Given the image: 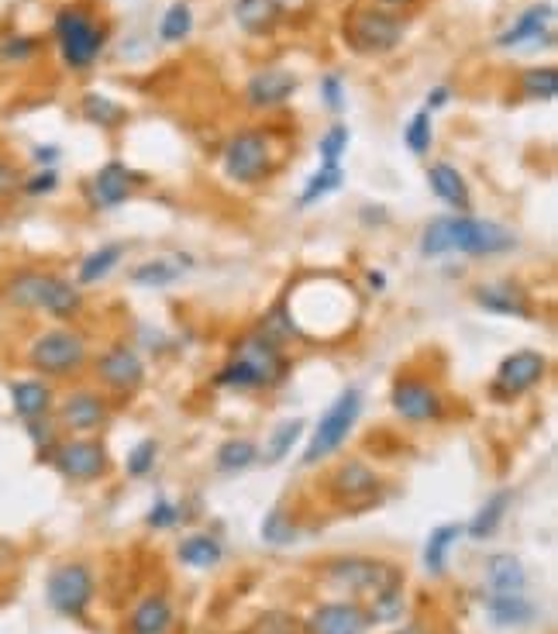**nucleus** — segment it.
I'll return each instance as SVG.
<instances>
[{
    "instance_id": "19",
    "label": "nucleus",
    "mask_w": 558,
    "mask_h": 634,
    "mask_svg": "<svg viewBox=\"0 0 558 634\" xmlns=\"http://www.w3.org/2000/svg\"><path fill=\"white\" fill-rule=\"evenodd\" d=\"M551 24H555V4H531L506 32L496 35L500 48H521V45H551Z\"/></svg>"
},
{
    "instance_id": "50",
    "label": "nucleus",
    "mask_w": 558,
    "mask_h": 634,
    "mask_svg": "<svg viewBox=\"0 0 558 634\" xmlns=\"http://www.w3.org/2000/svg\"><path fill=\"white\" fill-rule=\"evenodd\" d=\"M32 159H35L42 169H56V163H59V148H56V145H38V148L32 152Z\"/></svg>"
},
{
    "instance_id": "36",
    "label": "nucleus",
    "mask_w": 558,
    "mask_h": 634,
    "mask_svg": "<svg viewBox=\"0 0 558 634\" xmlns=\"http://www.w3.org/2000/svg\"><path fill=\"white\" fill-rule=\"evenodd\" d=\"M521 93L527 100H555L558 97V69L555 66H531L521 73Z\"/></svg>"
},
{
    "instance_id": "34",
    "label": "nucleus",
    "mask_w": 558,
    "mask_h": 634,
    "mask_svg": "<svg viewBox=\"0 0 558 634\" xmlns=\"http://www.w3.org/2000/svg\"><path fill=\"white\" fill-rule=\"evenodd\" d=\"M80 111H83V118H87L90 124H100V129H118V124L129 118V111H124L118 100L108 97V93H87Z\"/></svg>"
},
{
    "instance_id": "8",
    "label": "nucleus",
    "mask_w": 558,
    "mask_h": 634,
    "mask_svg": "<svg viewBox=\"0 0 558 634\" xmlns=\"http://www.w3.org/2000/svg\"><path fill=\"white\" fill-rule=\"evenodd\" d=\"M221 173L224 180L252 187V183H263L266 176L272 173V142L266 132H238L232 142L224 145L221 152Z\"/></svg>"
},
{
    "instance_id": "35",
    "label": "nucleus",
    "mask_w": 558,
    "mask_h": 634,
    "mask_svg": "<svg viewBox=\"0 0 558 634\" xmlns=\"http://www.w3.org/2000/svg\"><path fill=\"white\" fill-rule=\"evenodd\" d=\"M256 459H259V448L252 445L248 438H227L214 455V466L221 472H245Z\"/></svg>"
},
{
    "instance_id": "22",
    "label": "nucleus",
    "mask_w": 558,
    "mask_h": 634,
    "mask_svg": "<svg viewBox=\"0 0 558 634\" xmlns=\"http://www.w3.org/2000/svg\"><path fill=\"white\" fill-rule=\"evenodd\" d=\"M53 387L45 383V379H18L11 383V408L21 421H38L53 411Z\"/></svg>"
},
{
    "instance_id": "39",
    "label": "nucleus",
    "mask_w": 558,
    "mask_h": 634,
    "mask_svg": "<svg viewBox=\"0 0 558 634\" xmlns=\"http://www.w3.org/2000/svg\"><path fill=\"white\" fill-rule=\"evenodd\" d=\"M297 535H300V531L290 521L287 507H272V511L266 514V521H263V542H269V545H293Z\"/></svg>"
},
{
    "instance_id": "5",
    "label": "nucleus",
    "mask_w": 558,
    "mask_h": 634,
    "mask_svg": "<svg viewBox=\"0 0 558 634\" xmlns=\"http://www.w3.org/2000/svg\"><path fill=\"white\" fill-rule=\"evenodd\" d=\"M24 359H29L35 372L48 379H66L87 366L90 348H87V338L80 332H72V327H48V332L29 342Z\"/></svg>"
},
{
    "instance_id": "54",
    "label": "nucleus",
    "mask_w": 558,
    "mask_h": 634,
    "mask_svg": "<svg viewBox=\"0 0 558 634\" xmlns=\"http://www.w3.org/2000/svg\"><path fill=\"white\" fill-rule=\"evenodd\" d=\"M393 634H427L424 627H417V624H403L400 631H393Z\"/></svg>"
},
{
    "instance_id": "31",
    "label": "nucleus",
    "mask_w": 558,
    "mask_h": 634,
    "mask_svg": "<svg viewBox=\"0 0 558 634\" xmlns=\"http://www.w3.org/2000/svg\"><path fill=\"white\" fill-rule=\"evenodd\" d=\"M176 555L190 566V569H214L224 559V548L214 535H190L180 542Z\"/></svg>"
},
{
    "instance_id": "6",
    "label": "nucleus",
    "mask_w": 558,
    "mask_h": 634,
    "mask_svg": "<svg viewBox=\"0 0 558 634\" xmlns=\"http://www.w3.org/2000/svg\"><path fill=\"white\" fill-rule=\"evenodd\" d=\"M359 414H362V393H359V390H345V393L332 403V408L321 414L317 427L311 431L308 448H303V455H300V463H303V466H317L321 459H327V455H335V452L348 442V435H351L355 421H359Z\"/></svg>"
},
{
    "instance_id": "13",
    "label": "nucleus",
    "mask_w": 558,
    "mask_h": 634,
    "mask_svg": "<svg viewBox=\"0 0 558 634\" xmlns=\"http://www.w3.org/2000/svg\"><path fill=\"white\" fill-rule=\"evenodd\" d=\"M383 490V479L372 466H366L362 459H345L338 463V469L327 476V493L332 500H338L342 507H366L369 500H376V493Z\"/></svg>"
},
{
    "instance_id": "9",
    "label": "nucleus",
    "mask_w": 558,
    "mask_h": 634,
    "mask_svg": "<svg viewBox=\"0 0 558 634\" xmlns=\"http://www.w3.org/2000/svg\"><path fill=\"white\" fill-rule=\"evenodd\" d=\"M93 593H97V582H93V569L87 563H63L45 579L48 607L69 621H80L87 614V607L93 603Z\"/></svg>"
},
{
    "instance_id": "37",
    "label": "nucleus",
    "mask_w": 558,
    "mask_h": 634,
    "mask_svg": "<svg viewBox=\"0 0 558 634\" xmlns=\"http://www.w3.org/2000/svg\"><path fill=\"white\" fill-rule=\"evenodd\" d=\"M300 435H303V421H300V418L276 424L269 442H266V455H263V459H266V463H283L287 455L293 452V445H297Z\"/></svg>"
},
{
    "instance_id": "7",
    "label": "nucleus",
    "mask_w": 558,
    "mask_h": 634,
    "mask_svg": "<svg viewBox=\"0 0 558 634\" xmlns=\"http://www.w3.org/2000/svg\"><path fill=\"white\" fill-rule=\"evenodd\" d=\"M403 24L397 14H390L387 8H359L351 11L345 21V42L348 48H355L359 56H387L403 42Z\"/></svg>"
},
{
    "instance_id": "12",
    "label": "nucleus",
    "mask_w": 558,
    "mask_h": 634,
    "mask_svg": "<svg viewBox=\"0 0 558 634\" xmlns=\"http://www.w3.org/2000/svg\"><path fill=\"white\" fill-rule=\"evenodd\" d=\"M48 463L59 469V476L72 479V483H93L108 472V448L93 442L90 435H76L69 442H56L48 452Z\"/></svg>"
},
{
    "instance_id": "3",
    "label": "nucleus",
    "mask_w": 558,
    "mask_h": 634,
    "mask_svg": "<svg viewBox=\"0 0 558 634\" xmlns=\"http://www.w3.org/2000/svg\"><path fill=\"white\" fill-rule=\"evenodd\" d=\"M287 372H290V359L279 338L269 332H252L235 345V355L221 366L214 383L224 390L252 393V390L279 387L287 379Z\"/></svg>"
},
{
    "instance_id": "15",
    "label": "nucleus",
    "mask_w": 558,
    "mask_h": 634,
    "mask_svg": "<svg viewBox=\"0 0 558 634\" xmlns=\"http://www.w3.org/2000/svg\"><path fill=\"white\" fill-rule=\"evenodd\" d=\"M93 376L97 383L108 387L111 393H135L145 379V366L135 348L111 345L108 352H100V359L93 363Z\"/></svg>"
},
{
    "instance_id": "44",
    "label": "nucleus",
    "mask_w": 558,
    "mask_h": 634,
    "mask_svg": "<svg viewBox=\"0 0 558 634\" xmlns=\"http://www.w3.org/2000/svg\"><path fill=\"white\" fill-rule=\"evenodd\" d=\"M156 455H159V445L145 438L138 442L132 452H129V459H124V469H129V476H148L152 469H156Z\"/></svg>"
},
{
    "instance_id": "18",
    "label": "nucleus",
    "mask_w": 558,
    "mask_h": 634,
    "mask_svg": "<svg viewBox=\"0 0 558 634\" xmlns=\"http://www.w3.org/2000/svg\"><path fill=\"white\" fill-rule=\"evenodd\" d=\"M369 624V614L355 600H332L308 618V634H366Z\"/></svg>"
},
{
    "instance_id": "17",
    "label": "nucleus",
    "mask_w": 558,
    "mask_h": 634,
    "mask_svg": "<svg viewBox=\"0 0 558 634\" xmlns=\"http://www.w3.org/2000/svg\"><path fill=\"white\" fill-rule=\"evenodd\" d=\"M108 418H111L108 400L93 390H72L59 403V424L72 431V435H93V431L108 424Z\"/></svg>"
},
{
    "instance_id": "40",
    "label": "nucleus",
    "mask_w": 558,
    "mask_h": 634,
    "mask_svg": "<svg viewBox=\"0 0 558 634\" xmlns=\"http://www.w3.org/2000/svg\"><path fill=\"white\" fill-rule=\"evenodd\" d=\"M348 142H351V132L348 124H332L321 142H317V152H321V166H342V156L348 152Z\"/></svg>"
},
{
    "instance_id": "27",
    "label": "nucleus",
    "mask_w": 558,
    "mask_h": 634,
    "mask_svg": "<svg viewBox=\"0 0 558 634\" xmlns=\"http://www.w3.org/2000/svg\"><path fill=\"white\" fill-rule=\"evenodd\" d=\"M462 538V524H442L427 535V545H424V569L427 576L442 579L448 572V552L451 545Z\"/></svg>"
},
{
    "instance_id": "4",
    "label": "nucleus",
    "mask_w": 558,
    "mask_h": 634,
    "mask_svg": "<svg viewBox=\"0 0 558 634\" xmlns=\"http://www.w3.org/2000/svg\"><path fill=\"white\" fill-rule=\"evenodd\" d=\"M53 35H56L59 59L72 73L90 69L100 59V53H104V45H108V29L93 18V11L87 4L59 8L56 18H53Z\"/></svg>"
},
{
    "instance_id": "2",
    "label": "nucleus",
    "mask_w": 558,
    "mask_h": 634,
    "mask_svg": "<svg viewBox=\"0 0 558 634\" xmlns=\"http://www.w3.org/2000/svg\"><path fill=\"white\" fill-rule=\"evenodd\" d=\"M0 300L14 311H42L56 321H72L83 311V290L59 272L45 269H11L0 280Z\"/></svg>"
},
{
    "instance_id": "24",
    "label": "nucleus",
    "mask_w": 558,
    "mask_h": 634,
    "mask_svg": "<svg viewBox=\"0 0 558 634\" xmlns=\"http://www.w3.org/2000/svg\"><path fill=\"white\" fill-rule=\"evenodd\" d=\"M90 187H93L97 208H118L132 193V169L124 166V163H108V166L97 169Z\"/></svg>"
},
{
    "instance_id": "11",
    "label": "nucleus",
    "mask_w": 558,
    "mask_h": 634,
    "mask_svg": "<svg viewBox=\"0 0 558 634\" xmlns=\"http://www.w3.org/2000/svg\"><path fill=\"white\" fill-rule=\"evenodd\" d=\"M324 579L332 582L338 590H348V593H379L393 587V582H403L400 569L393 563H383V559H362V555H351V559H335L327 563L324 569Z\"/></svg>"
},
{
    "instance_id": "25",
    "label": "nucleus",
    "mask_w": 558,
    "mask_h": 634,
    "mask_svg": "<svg viewBox=\"0 0 558 634\" xmlns=\"http://www.w3.org/2000/svg\"><path fill=\"white\" fill-rule=\"evenodd\" d=\"M487 611L493 618L496 627H521L535 621V603H531L524 593H493L487 597Z\"/></svg>"
},
{
    "instance_id": "46",
    "label": "nucleus",
    "mask_w": 558,
    "mask_h": 634,
    "mask_svg": "<svg viewBox=\"0 0 558 634\" xmlns=\"http://www.w3.org/2000/svg\"><path fill=\"white\" fill-rule=\"evenodd\" d=\"M321 97H324V108L327 111H345V84L338 73H327L321 76Z\"/></svg>"
},
{
    "instance_id": "45",
    "label": "nucleus",
    "mask_w": 558,
    "mask_h": 634,
    "mask_svg": "<svg viewBox=\"0 0 558 634\" xmlns=\"http://www.w3.org/2000/svg\"><path fill=\"white\" fill-rule=\"evenodd\" d=\"M56 187H59V173L56 169H38V173L24 176V180H21V190L29 197H48V193H56Z\"/></svg>"
},
{
    "instance_id": "28",
    "label": "nucleus",
    "mask_w": 558,
    "mask_h": 634,
    "mask_svg": "<svg viewBox=\"0 0 558 634\" xmlns=\"http://www.w3.org/2000/svg\"><path fill=\"white\" fill-rule=\"evenodd\" d=\"M121 259H124V245H121V242L93 248L90 256L80 263V269H76V287H93V283H100L104 276H111V272L118 269Z\"/></svg>"
},
{
    "instance_id": "33",
    "label": "nucleus",
    "mask_w": 558,
    "mask_h": 634,
    "mask_svg": "<svg viewBox=\"0 0 558 634\" xmlns=\"http://www.w3.org/2000/svg\"><path fill=\"white\" fill-rule=\"evenodd\" d=\"M342 180H345V169L342 166H317L311 173V180L303 183V193H300V204L311 208L317 200L332 197L335 190H342Z\"/></svg>"
},
{
    "instance_id": "29",
    "label": "nucleus",
    "mask_w": 558,
    "mask_h": 634,
    "mask_svg": "<svg viewBox=\"0 0 558 634\" xmlns=\"http://www.w3.org/2000/svg\"><path fill=\"white\" fill-rule=\"evenodd\" d=\"M506 507H511V493H506V490L493 493L483 507H479L476 518H472L462 531H466V535H469L472 542H487V538H493V535H496V527H500L503 518H506Z\"/></svg>"
},
{
    "instance_id": "51",
    "label": "nucleus",
    "mask_w": 558,
    "mask_h": 634,
    "mask_svg": "<svg viewBox=\"0 0 558 634\" xmlns=\"http://www.w3.org/2000/svg\"><path fill=\"white\" fill-rule=\"evenodd\" d=\"M448 100H451V90H448V87H435V90L427 93V104H424V111L435 114L438 108H445V104H448Z\"/></svg>"
},
{
    "instance_id": "49",
    "label": "nucleus",
    "mask_w": 558,
    "mask_h": 634,
    "mask_svg": "<svg viewBox=\"0 0 558 634\" xmlns=\"http://www.w3.org/2000/svg\"><path fill=\"white\" fill-rule=\"evenodd\" d=\"M29 435H32V442H35V448H38L42 459H48V452L56 448V435H53V427H48V424L38 418V421H29Z\"/></svg>"
},
{
    "instance_id": "48",
    "label": "nucleus",
    "mask_w": 558,
    "mask_h": 634,
    "mask_svg": "<svg viewBox=\"0 0 558 634\" xmlns=\"http://www.w3.org/2000/svg\"><path fill=\"white\" fill-rule=\"evenodd\" d=\"M21 169H18V163H11V159H4L0 156V200H8V197H14L18 190H21Z\"/></svg>"
},
{
    "instance_id": "20",
    "label": "nucleus",
    "mask_w": 558,
    "mask_h": 634,
    "mask_svg": "<svg viewBox=\"0 0 558 634\" xmlns=\"http://www.w3.org/2000/svg\"><path fill=\"white\" fill-rule=\"evenodd\" d=\"M472 300L483 311L500 318H521V321L535 318V303H531L527 290H521L517 283H479L472 290Z\"/></svg>"
},
{
    "instance_id": "47",
    "label": "nucleus",
    "mask_w": 558,
    "mask_h": 634,
    "mask_svg": "<svg viewBox=\"0 0 558 634\" xmlns=\"http://www.w3.org/2000/svg\"><path fill=\"white\" fill-rule=\"evenodd\" d=\"M148 527H156V531H166V527H172L176 521H180V507H176L172 500H159L156 507L148 511Z\"/></svg>"
},
{
    "instance_id": "32",
    "label": "nucleus",
    "mask_w": 558,
    "mask_h": 634,
    "mask_svg": "<svg viewBox=\"0 0 558 634\" xmlns=\"http://www.w3.org/2000/svg\"><path fill=\"white\" fill-rule=\"evenodd\" d=\"M187 259L183 263H172V259H148L142 263L138 269H132V283L138 287H148V290H159V287H169L180 280Z\"/></svg>"
},
{
    "instance_id": "38",
    "label": "nucleus",
    "mask_w": 558,
    "mask_h": 634,
    "mask_svg": "<svg viewBox=\"0 0 558 634\" xmlns=\"http://www.w3.org/2000/svg\"><path fill=\"white\" fill-rule=\"evenodd\" d=\"M190 32H193V11H190V4H183V0H176L159 21V38L176 45V42H187Z\"/></svg>"
},
{
    "instance_id": "43",
    "label": "nucleus",
    "mask_w": 558,
    "mask_h": 634,
    "mask_svg": "<svg viewBox=\"0 0 558 634\" xmlns=\"http://www.w3.org/2000/svg\"><path fill=\"white\" fill-rule=\"evenodd\" d=\"M38 48H42V38L35 35H11L0 42V59L4 63H29L38 56Z\"/></svg>"
},
{
    "instance_id": "52",
    "label": "nucleus",
    "mask_w": 558,
    "mask_h": 634,
    "mask_svg": "<svg viewBox=\"0 0 558 634\" xmlns=\"http://www.w3.org/2000/svg\"><path fill=\"white\" fill-rule=\"evenodd\" d=\"M379 8H387V11H397V8H411L414 0H376Z\"/></svg>"
},
{
    "instance_id": "53",
    "label": "nucleus",
    "mask_w": 558,
    "mask_h": 634,
    "mask_svg": "<svg viewBox=\"0 0 558 634\" xmlns=\"http://www.w3.org/2000/svg\"><path fill=\"white\" fill-rule=\"evenodd\" d=\"M369 283H372L376 290H383V287H387V276H383V272H369Z\"/></svg>"
},
{
    "instance_id": "14",
    "label": "nucleus",
    "mask_w": 558,
    "mask_h": 634,
    "mask_svg": "<svg viewBox=\"0 0 558 634\" xmlns=\"http://www.w3.org/2000/svg\"><path fill=\"white\" fill-rule=\"evenodd\" d=\"M390 403L393 411L411 424H427L445 414V397L438 393V387H431L427 379H411V376L397 379Z\"/></svg>"
},
{
    "instance_id": "16",
    "label": "nucleus",
    "mask_w": 558,
    "mask_h": 634,
    "mask_svg": "<svg viewBox=\"0 0 558 634\" xmlns=\"http://www.w3.org/2000/svg\"><path fill=\"white\" fill-rule=\"evenodd\" d=\"M297 87H300V80L290 69H279V66L259 69L245 84V104L252 111H276V108L290 104V97L297 93Z\"/></svg>"
},
{
    "instance_id": "41",
    "label": "nucleus",
    "mask_w": 558,
    "mask_h": 634,
    "mask_svg": "<svg viewBox=\"0 0 558 634\" xmlns=\"http://www.w3.org/2000/svg\"><path fill=\"white\" fill-rule=\"evenodd\" d=\"M431 111H417L408 124H403V142H408V148L414 152V156H427V148H431Z\"/></svg>"
},
{
    "instance_id": "1",
    "label": "nucleus",
    "mask_w": 558,
    "mask_h": 634,
    "mask_svg": "<svg viewBox=\"0 0 558 634\" xmlns=\"http://www.w3.org/2000/svg\"><path fill=\"white\" fill-rule=\"evenodd\" d=\"M517 245L511 227L496 221H483L472 214H445L435 218L421 235V252L431 259L448 256V252H462V256H500Z\"/></svg>"
},
{
    "instance_id": "21",
    "label": "nucleus",
    "mask_w": 558,
    "mask_h": 634,
    "mask_svg": "<svg viewBox=\"0 0 558 634\" xmlns=\"http://www.w3.org/2000/svg\"><path fill=\"white\" fill-rule=\"evenodd\" d=\"M427 187L438 200H445L448 208H455V214H469L472 208V193H469V183L466 176L455 169L451 163H435L427 169Z\"/></svg>"
},
{
    "instance_id": "23",
    "label": "nucleus",
    "mask_w": 558,
    "mask_h": 634,
    "mask_svg": "<svg viewBox=\"0 0 558 634\" xmlns=\"http://www.w3.org/2000/svg\"><path fill=\"white\" fill-rule=\"evenodd\" d=\"M287 14V0H235V21L248 35H269Z\"/></svg>"
},
{
    "instance_id": "26",
    "label": "nucleus",
    "mask_w": 558,
    "mask_h": 634,
    "mask_svg": "<svg viewBox=\"0 0 558 634\" xmlns=\"http://www.w3.org/2000/svg\"><path fill=\"white\" fill-rule=\"evenodd\" d=\"M169 627H172V607L163 593L145 597L129 618L132 634H166Z\"/></svg>"
},
{
    "instance_id": "42",
    "label": "nucleus",
    "mask_w": 558,
    "mask_h": 634,
    "mask_svg": "<svg viewBox=\"0 0 558 634\" xmlns=\"http://www.w3.org/2000/svg\"><path fill=\"white\" fill-rule=\"evenodd\" d=\"M403 614V582H393V587L372 593V614L376 621H397Z\"/></svg>"
},
{
    "instance_id": "30",
    "label": "nucleus",
    "mask_w": 558,
    "mask_h": 634,
    "mask_svg": "<svg viewBox=\"0 0 558 634\" xmlns=\"http://www.w3.org/2000/svg\"><path fill=\"white\" fill-rule=\"evenodd\" d=\"M487 579H490L493 593H524V587H527L524 566L514 559V555H493V559L487 563Z\"/></svg>"
},
{
    "instance_id": "10",
    "label": "nucleus",
    "mask_w": 558,
    "mask_h": 634,
    "mask_svg": "<svg viewBox=\"0 0 558 634\" xmlns=\"http://www.w3.org/2000/svg\"><path fill=\"white\" fill-rule=\"evenodd\" d=\"M545 376H548V355H542L535 348H517L496 366V372L490 379V397L496 403H514L524 393L535 390Z\"/></svg>"
}]
</instances>
